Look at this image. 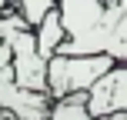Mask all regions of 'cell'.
<instances>
[{
  "label": "cell",
  "instance_id": "obj_6",
  "mask_svg": "<svg viewBox=\"0 0 127 120\" xmlns=\"http://www.w3.org/2000/svg\"><path fill=\"white\" fill-rule=\"evenodd\" d=\"M13 7L27 17V24H30V27H37L40 17H44L50 7H57V0H13Z\"/></svg>",
  "mask_w": 127,
  "mask_h": 120
},
{
  "label": "cell",
  "instance_id": "obj_5",
  "mask_svg": "<svg viewBox=\"0 0 127 120\" xmlns=\"http://www.w3.org/2000/svg\"><path fill=\"white\" fill-rule=\"evenodd\" d=\"M47 120H94L90 110H87V94L67 97V100H54L50 117H47Z\"/></svg>",
  "mask_w": 127,
  "mask_h": 120
},
{
  "label": "cell",
  "instance_id": "obj_3",
  "mask_svg": "<svg viewBox=\"0 0 127 120\" xmlns=\"http://www.w3.org/2000/svg\"><path fill=\"white\" fill-rule=\"evenodd\" d=\"M94 53H107L117 63H127V7H107L94 37Z\"/></svg>",
  "mask_w": 127,
  "mask_h": 120
},
{
  "label": "cell",
  "instance_id": "obj_7",
  "mask_svg": "<svg viewBox=\"0 0 127 120\" xmlns=\"http://www.w3.org/2000/svg\"><path fill=\"white\" fill-rule=\"evenodd\" d=\"M104 120H127V114H114V117H104Z\"/></svg>",
  "mask_w": 127,
  "mask_h": 120
},
{
  "label": "cell",
  "instance_id": "obj_8",
  "mask_svg": "<svg viewBox=\"0 0 127 120\" xmlns=\"http://www.w3.org/2000/svg\"><path fill=\"white\" fill-rule=\"evenodd\" d=\"M10 3H13V0H0V13H3V10H7Z\"/></svg>",
  "mask_w": 127,
  "mask_h": 120
},
{
  "label": "cell",
  "instance_id": "obj_2",
  "mask_svg": "<svg viewBox=\"0 0 127 120\" xmlns=\"http://www.w3.org/2000/svg\"><path fill=\"white\" fill-rule=\"evenodd\" d=\"M87 110L94 120L127 114V63H114L94 87L87 90Z\"/></svg>",
  "mask_w": 127,
  "mask_h": 120
},
{
  "label": "cell",
  "instance_id": "obj_4",
  "mask_svg": "<svg viewBox=\"0 0 127 120\" xmlns=\"http://www.w3.org/2000/svg\"><path fill=\"white\" fill-rule=\"evenodd\" d=\"M33 33H37V50H40V57L50 60L54 53H57V47L67 40V30H64V20H60V10H57V7H50V10L40 17V24L33 27Z\"/></svg>",
  "mask_w": 127,
  "mask_h": 120
},
{
  "label": "cell",
  "instance_id": "obj_1",
  "mask_svg": "<svg viewBox=\"0 0 127 120\" xmlns=\"http://www.w3.org/2000/svg\"><path fill=\"white\" fill-rule=\"evenodd\" d=\"M114 63L117 60L107 57V53H74V57L54 53L47 60V94L54 100H67V97L87 94Z\"/></svg>",
  "mask_w": 127,
  "mask_h": 120
}]
</instances>
